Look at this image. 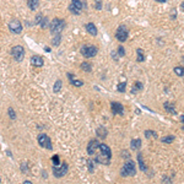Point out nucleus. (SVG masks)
Masks as SVG:
<instances>
[{"instance_id":"nucleus-3","label":"nucleus","mask_w":184,"mask_h":184,"mask_svg":"<svg viewBox=\"0 0 184 184\" xmlns=\"http://www.w3.org/2000/svg\"><path fill=\"white\" fill-rule=\"evenodd\" d=\"M65 28V21L60 18H54L52 24H50V32L53 35H59L61 31Z\"/></svg>"},{"instance_id":"nucleus-26","label":"nucleus","mask_w":184,"mask_h":184,"mask_svg":"<svg viewBox=\"0 0 184 184\" xmlns=\"http://www.w3.org/2000/svg\"><path fill=\"white\" fill-rule=\"evenodd\" d=\"M60 88H61V81H60V80H57L55 84H54V87H53V91L57 93V92L60 91Z\"/></svg>"},{"instance_id":"nucleus-44","label":"nucleus","mask_w":184,"mask_h":184,"mask_svg":"<svg viewBox=\"0 0 184 184\" xmlns=\"http://www.w3.org/2000/svg\"><path fill=\"white\" fill-rule=\"evenodd\" d=\"M183 60H184V58H183Z\"/></svg>"},{"instance_id":"nucleus-30","label":"nucleus","mask_w":184,"mask_h":184,"mask_svg":"<svg viewBox=\"0 0 184 184\" xmlns=\"http://www.w3.org/2000/svg\"><path fill=\"white\" fill-rule=\"evenodd\" d=\"M81 69H82L84 71H87V73H91V65L88 64V63H82L81 64Z\"/></svg>"},{"instance_id":"nucleus-15","label":"nucleus","mask_w":184,"mask_h":184,"mask_svg":"<svg viewBox=\"0 0 184 184\" xmlns=\"http://www.w3.org/2000/svg\"><path fill=\"white\" fill-rule=\"evenodd\" d=\"M163 107H165V109L168 112V113H171V114H177V110L174 108V105L169 103V102H166V103L163 105Z\"/></svg>"},{"instance_id":"nucleus-41","label":"nucleus","mask_w":184,"mask_h":184,"mask_svg":"<svg viewBox=\"0 0 184 184\" xmlns=\"http://www.w3.org/2000/svg\"><path fill=\"white\" fill-rule=\"evenodd\" d=\"M24 183H25V184H31V182H29V180H25Z\"/></svg>"},{"instance_id":"nucleus-21","label":"nucleus","mask_w":184,"mask_h":184,"mask_svg":"<svg viewBox=\"0 0 184 184\" xmlns=\"http://www.w3.org/2000/svg\"><path fill=\"white\" fill-rule=\"evenodd\" d=\"M161 141L163 142V144H172L173 141H174V136L173 135H169V136H163L161 139Z\"/></svg>"},{"instance_id":"nucleus-2","label":"nucleus","mask_w":184,"mask_h":184,"mask_svg":"<svg viewBox=\"0 0 184 184\" xmlns=\"http://www.w3.org/2000/svg\"><path fill=\"white\" fill-rule=\"evenodd\" d=\"M136 174V167H135V162L134 161H127L124 163V166H123V169H121V177H134Z\"/></svg>"},{"instance_id":"nucleus-40","label":"nucleus","mask_w":184,"mask_h":184,"mask_svg":"<svg viewBox=\"0 0 184 184\" xmlns=\"http://www.w3.org/2000/svg\"><path fill=\"white\" fill-rule=\"evenodd\" d=\"M44 50H46V52H50V48H47V47H46Z\"/></svg>"},{"instance_id":"nucleus-29","label":"nucleus","mask_w":184,"mask_h":184,"mask_svg":"<svg viewBox=\"0 0 184 184\" xmlns=\"http://www.w3.org/2000/svg\"><path fill=\"white\" fill-rule=\"evenodd\" d=\"M117 90H118L119 92H125V90H127V82H120V84L117 86Z\"/></svg>"},{"instance_id":"nucleus-37","label":"nucleus","mask_w":184,"mask_h":184,"mask_svg":"<svg viewBox=\"0 0 184 184\" xmlns=\"http://www.w3.org/2000/svg\"><path fill=\"white\" fill-rule=\"evenodd\" d=\"M123 157H129V152L128 151H123Z\"/></svg>"},{"instance_id":"nucleus-4","label":"nucleus","mask_w":184,"mask_h":184,"mask_svg":"<svg viewBox=\"0 0 184 184\" xmlns=\"http://www.w3.org/2000/svg\"><path fill=\"white\" fill-rule=\"evenodd\" d=\"M81 54H82L85 58H92L95 57L98 52V49L95 47V46H91V44H87V46H82L80 49Z\"/></svg>"},{"instance_id":"nucleus-34","label":"nucleus","mask_w":184,"mask_h":184,"mask_svg":"<svg viewBox=\"0 0 184 184\" xmlns=\"http://www.w3.org/2000/svg\"><path fill=\"white\" fill-rule=\"evenodd\" d=\"M95 7L97 9V10H101L102 9V3H101V0H96V3H95Z\"/></svg>"},{"instance_id":"nucleus-24","label":"nucleus","mask_w":184,"mask_h":184,"mask_svg":"<svg viewBox=\"0 0 184 184\" xmlns=\"http://www.w3.org/2000/svg\"><path fill=\"white\" fill-rule=\"evenodd\" d=\"M145 138H157V134H156V131H153V130H146L145 131Z\"/></svg>"},{"instance_id":"nucleus-14","label":"nucleus","mask_w":184,"mask_h":184,"mask_svg":"<svg viewBox=\"0 0 184 184\" xmlns=\"http://www.w3.org/2000/svg\"><path fill=\"white\" fill-rule=\"evenodd\" d=\"M68 77L70 80V84L73 85V86H76V87H81L84 85V81H81V80H74V75L73 74H68Z\"/></svg>"},{"instance_id":"nucleus-5","label":"nucleus","mask_w":184,"mask_h":184,"mask_svg":"<svg viewBox=\"0 0 184 184\" xmlns=\"http://www.w3.org/2000/svg\"><path fill=\"white\" fill-rule=\"evenodd\" d=\"M68 173V163L66 162H61V165L59 166H53V174L57 178L64 177Z\"/></svg>"},{"instance_id":"nucleus-25","label":"nucleus","mask_w":184,"mask_h":184,"mask_svg":"<svg viewBox=\"0 0 184 184\" xmlns=\"http://www.w3.org/2000/svg\"><path fill=\"white\" fill-rule=\"evenodd\" d=\"M144 60H145L144 52H142L141 49H138V61H139V63H141V61H144Z\"/></svg>"},{"instance_id":"nucleus-19","label":"nucleus","mask_w":184,"mask_h":184,"mask_svg":"<svg viewBox=\"0 0 184 184\" xmlns=\"http://www.w3.org/2000/svg\"><path fill=\"white\" fill-rule=\"evenodd\" d=\"M140 90H142V84L140 82V81H138V82H135L134 85H132L131 93L134 95V93H136V92H138V91H140Z\"/></svg>"},{"instance_id":"nucleus-35","label":"nucleus","mask_w":184,"mask_h":184,"mask_svg":"<svg viewBox=\"0 0 184 184\" xmlns=\"http://www.w3.org/2000/svg\"><path fill=\"white\" fill-rule=\"evenodd\" d=\"M42 20H43V15H40V14H39V15L36 17V24H38V25H39Z\"/></svg>"},{"instance_id":"nucleus-32","label":"nucleus","mask_w":184,"mask_h":184,"mask_svg":"<svg viewBox=\"0 0 184 184\" xmlns=\"http://www.w3.org/2000/svg\"><path fill=\"white\" fill-rule=\"evenodd\" d=\"M40 27H42V28H46L47 26H48V18H46V17H43V20H42V21H40Z\"/></svg>"},{"instance_id":"nucleus-28","label":"nucleus","mask_w":184,"mask_h":184,"mask_svg":"<svg viewBox=\"0 0 184 184\" xmlns=\"http://www.w3.org/2000/svg\"><path fill=\"white\" fill-rule=\"evenodd\" d=\"M174 73H176L178 76H184V68H182V66L174 68Z\"/></svg>"},{"instance_id":"nucleus-6","label":"nucleus","mask_w":184,"mask_h":184,"mask_svg":"<svg viewBox=\"0 0 184 184\" xmlns=\"http://www.w3.org/2000/svg\"><path fill=\"white\" fill-rule=\"evenodd\" d=\"M128 36H129V32L124 25H120L117 31H116V38L119 40V42H125L128 39Z\"/></svg>"},{"instance_id":"nucleus-18","label":"nucleus","mask_w":184,"mask_h":184,"mask_svg":"<svg viewBox=\"0 0 184 184\" xmlns=\"http://www.w3.org/2000/svg\"><path fill=\"white\" fill-rule=\"evenodd\" d=\"M27 5L32 11H35V10H37V7L39 5V1L38 0H27Z\"/></svg>"},{"instance_id":"nucleus-36","label":"nucleus","mask_w":184,"mask_h":184,"mask_svg":"<svg viewBox=\"0 0 184 184\" xmlns=\"http://www.w3.org/2000/svg\"><path fill=\"white\" fill-rule=\"evenodd\" d=\"M59 42H60V36L58 35V37L53 39V44H57V46H58V44H59Z\"/></svg>"},{"instance_id":"nucleus-38","label":"nucleus","mask_w":184,"mask_h":184,"mask_svg":"<svg viewBox=\"0 0 184 184\" xmlns=\"http://www.w3.org/2000/svg\"><path fill=\"white\" fill-rule=\"evenodd\" d=\"M180 9H182V10H183V13H184V1H183V3H182V4H180Z\"/></svg>"},{"instance_id":"nucleus-43","label":"nucleus","mask_w":184,"mask_h":184,"mask_svg":"<svg viewBox=\"0 0 184 184\" xmlns=\"http://www.w3.org/2000/svg\"><path fill=\"white\" fill-rule=\"evenodd\" d=\"M0 182H1V179H0Z\"/></svg>"},{"instance_id":"nucleus-45","label":"nucleus","mask_w":184,"mask_h":184,"mask_svg":"<svg viewBox=\"0 0 184 184\" xmlns=\"http://www.w3.org/2000/svg\"><path fill=\"white\" fill-rule=\"evenodd\" d=\"M183 129H184V127H183Z\"/></svg>"},{"instance_id":"nucleus-20","label":"nucleus","mask_w":184,"mask_h":184,"mask_svg":"<svg viewBox=\"0 0 184 184\" xmlns=\"http://www.w3.org/2000/svg\"><path fill=\"white\" fill-rule=\"evenodd\" d=\"M97 135H98V138H101V139H105L106 136H107V130L105 129V128H98L97 129Z\"/></svg>"},{"instance_id":"nucleus-12","label":"nucleus","mask_w":184,"mask_h":184,"mask_svg":"<svg viewBox=\"0 0 184 184\" xmlns=\"http://www.w3.org/2000/svg\"><path fill=\"white\" fill-rule=\"evenodd\" d=\"M31 64H32L33 66H43L44 65V60L42 57H39V55H33L32 58H31Z\"/></svg>"},{"instance_id":"nucleus-8","label":"nucleus","mask_w":184,"mask_h":184,"mask_svg":"<svg viewBox=\"0 0 184 184\" xmlns=\"http://www.w3.org/2000/svg\"><path fill=\"white\" fill-rule=\"evenodd\" d=\"M11 55L14 57V59L16 61H21L25 57V49L22 46H15L11 49Z\"/></svg>"},{"instance_id":"nucleus-42","label":"nucleus","mask_w":184,"mask_h":184,"mask_svg":"<svg viewBox=\"0 0 184 184\" xmlns=\"http://www.w3.org/2000/svg\"><path fill=\"white\" fill-rule=\"evenodd\" d=\"M182 123H184V114L182 116Z\"/></svg>"},{"instance_id":"nucleus-10","label":"nucleus","mask_w":184,"mask_h":184,"mask_svg":"<svg viewBox=\"0 0 184 184\" xmlns=\"http://www.w3.org/2000/svg\"><path fill=\"white\" fill-rule=\"evenodd\" d=\"M110 108H112L113 114H119V116L124 114V107H123V105L119 103V102H112V103H110Z\"/></svg>"},{"instance_id":"nucleus-13","label":"nucleus","mask_w":184,"mask_h":184,"mask_svg":"<svg viewBox=\"0 0 184 184\" xmlns=\"http://www.w3.org/2000/svg\"><path fill=\"white\" fill-rule=\"evenodd\" d=\"M85 28H86V31L91 35V36H97V28H96V26L92 24V22H90V24H86L85 25Z\"/></svg>"},{"instance_id":"nucleus-16","label":"nucleus","mask_w":184,"mask_h":184,"mask_svg":"<svg viewBox=\"0 0 184 184\" xmlns=\"http://www.w3.org/2000/svg\"><path fill=\"white\" fill-rule=\"evenodd\" d=\"M130 147L132 150H139L141 147V140L140 139H132L130 142Z\"/></svg>"},{"instance_id":"nucleus-17","label":"nucleus","mask_w":184,"mask_h":184,"mask_svg":"<svg viewBox=\"0 0 184 184\" xmlns=\"http://www.w3.org/2000/svg\"><path fill=\"white\" fill-rule=\"evenodd\" d=\"M138 162H139L140 169H141L142 172H145V171H146V166H145V162H144V160H142V153H141V152H139V153H138Z\"/></svg>"},{"instance_id":"nucleus-11","label":"nucleus","mask_w":184,"mask_h":184,"mask_svg":"<svg viewBox=\"0 0 184 184\" xmlns=\"http://www.w3.org/2000/svg\"><path fill=\"white\" fill-rule=\"evenodd\" d=\"M98 145H99V142H98L96 139H92V140L88 142V145H87V153H88L90 156L95 155L96 150L98 149Z\"/></svg>"},{"instance_id":"nucleus-1","label":"nucleus","mask_w":184,"mask_h":184,"mask_svg":"<svg viewBox=\"0 0 184 184\" xmlns=\"http://www.w3.org/2000/svg\"><path fill=\"white\" fill-rule=\"evenodd\" d=\"M96 155V158H95V162H98L101 165H106L108 166L110 163V157H112V151H110V147L106 144H99L98 145V149L96 150L95 152Z\"/></svg>"},{"instance_id":"nucleus-7","label":"nucleus","mask_w":184,"mask_h":184,"mask_svg":"<svg viewBox=\"0 0 184 184\" xmlns=\"http://www.w3.org/2000/svg\"><path fill=\"white\" fill-rule=\"evenodd\" d=\"M9 29L13 33H15V35H20L22 32V24H21V21L17 20V18L11 20L10 24H9Z\"/></svg>"},{"instance_id":"nucleus-39","label":"nucleus","mask_w":184,"mask_h":184,"mask_svg":"<svg viewBox=\"0 0 184 184\" xmlns=\"http://www.w3.org/2000/svg\"><path fill=\"white\" fill-rule=\"evenodd\" d=\"M156 1H158V3H166L167 0H156Z\"/></svg>"},{"instance_id":"nucleus-9","label":"nucleus","mask_w":184,"mask_h":184,"mask_svg":"<svg viewBox=\"0 0 184 184\" xmlns=\"http://www.w3.org/2000/svg\"><path fill=\"white\" fill-rule=\"evenodd\" d=\"M38 144L42 146V147H46L48 150H52L53 146H52V141H50L49 136L47 134H39L38 135Z\"/></svg>"},{"instance_id":"nucleus-31","label":"nucleus","mask_w":184,"mask_h":184,"mask_svg":"<svg viewBox=\"0 0 184 184\" xmlns=\"http://www.w3.org/2000/svg\"><path fill=\"white\" fill-rule=\"evenodd\" d=\"M118 55L119 57L125 55V50H124V48H123V46H119V48H118Z\"/></svg>"},{"instance_id":"nucleus-23","label":"nucleus","mask_w":184,"mask_h":184,"mask_svg":"<svg viewBox=\"0 0 184 184\" xmlns=\"http://www.w3.org/2000/svg\"><path fill=\"white\" fill-rule=\"evenodd\" d=\"M71 4H73L74 6H76L77 9H80V10L84 9V4L81 3V0H71Z\"/></svg>"},{"instance_id":"nucleus-27","label":"nucleus","mask_w":184,"mask_h":184,"mask_svg":"<svg viewBox=\"0 0 184 184\" xmlns=\"http://www.w3.org/2000/svg\"><path fill=\"white\" fill-rule=\"evenodd\" d=\"M52 163H53V166H59L60 165V157H59V155H54L52 157Z\"/></svg>"},{"instance_id":"nucleus-22","label":"nucleus","mask_w":184,"mask_h":184,"mask_svg":"<svg viewBox=\"0 0 184 184\" xmlns=\"http://www.w3.org/2000/svg\"><path fill=\"white\" fill-rule=\"evenodd\" d=\"M69 10H70V11L73 13L74 15H80V14H81V10L77 9L76 6H74L73 4H70V5H69Z\"/></svg>"},{"instance_id":"nucleus-33","label":"nucleus","mask_w":184,"mask_h":184,"mask_svg":"<svg viewBox=\"0 0 184 184\" xmlns=\"http://www.w3.org/2000/svg\"><path fill=\"white\" fill-rule=\"evenodd\" d=\"M9 116H10V118H11V119H16L15 112H14V109H13V108H9Z\"/></svg>"}]
</instances>
